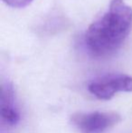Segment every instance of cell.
I'll return each mask as SVG.
<instances>
[{
  "label": "cell",
  "instance_id": "cell-1",
  "mask_svg": "<svg viewBox=\"0 0 132 133\" xmlns=\"http://www.w3.org/2000/svg\"><path fill=\"white\" fill-rule=\"evenodd\" d=\"M132 29V7L123 0H112L109 9L89 26L84 44L94 57L115 54Z\"/></svg>",
  "mask_w": 132,
  "mask_h": 133
},
{
  "label": "cell",
  "instance_id": "cell-2",
  "mask_svg": "<svg viewBox=\"0 0 132 133\" xmlns=\"http://www.w3.org/2000/svg\"><path fill=\"white\" fill-rule=\"evenodd\" d=\"M72 119L83 133H100L118 124L121 117L117 112L94 111L74 114Z\"/></svg>",
  "mask_w": 132,
  "mask_h": 133
},
{
  "label": "cell",
  "instance_id": "cell-3",
  "mask_svg": "<svg viewBox=\"0 0 132 133\" xmlns=\"http://www.w3.org/2000/svg\"><path fill=\"white\" fill-rule=\"evenodd\" d=\"M88 90L100 100H110L118 91H132V77L125 74L106 76L91 82Z\"/></svg>",
  "mask_w": 132,
  "mask_h": 133
},
{
  "label": "cell",
  "instance_id": "cell-4",
  "mask_svg": "<svg viewBox=\"0 0 132 133\" xmlns=\"http://www.w3.org/2000/svg\"><path fill=\"white\" fill-rule=\"evenodd\" d=\"M1 117L7 124L16 125L19 121L20 115L14 106H1Z\"/></svg>",
  "mask_w": 132,
  "mask_h": 133
},
{
  "label": "cell",
  "instance_id": "cell-5",
  "mask_svg": "<svg viewBox=\"0 0 132 133\" xmlns=\"http://www.w3.org/2000/svg\"><path fill=\"white\" fill-rule=\"evenodd\" d=\"M14 89L12 84H4L1 91V106H14Z\"/></svg>",
  "mask_w": 132,
  "mask_h": 133
},
{
  "label": "cell",
  "instance_id": "cell-6",
  "mask_svg": "<svg viewBox=\"0 0 132 133\" xmlns=\"http://www.w3.org/2000/svg\"><path fill=\"white\" fill-rule=\"evenodd\" d=\"M7 5L15 8H23L27 6L33 2V0H3Z\"/></svg>",
  "mask_w": 132,
  "mask_h": 133
}]
</instances>
